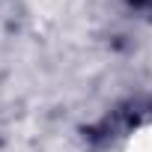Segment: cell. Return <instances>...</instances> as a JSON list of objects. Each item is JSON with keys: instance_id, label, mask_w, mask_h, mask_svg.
<instances>
[{"instance_id": "cell-1", "label": "cell", "mask_w": 152, "mask_h": 152, "mask_svg": "<svg viewBox=\"0 0 152 152\" xmlns=\"http://www.w3.org/2000/svg\"><path fill=\"white\" fill-rule=\"evenodd\" d=\"M143 104L140 102H131V104H122V107H116L113 113H107L96 128H90V140L93 143H99V140H110V137H116V134H125L128 128H134L137 122H140V116H143Z\"/></svg>"}, {"instance_id": "cell-2", "label": "cell", "mask_w": 152, "mask_h": 152, "mask_svg": "<svg viewBox=\"0 0 152 152\" xmlns=\"http://www.w3.org/2000/svg\"><path fill=\"white\" fill-rule=\"evenodd\" d=\"M128 6H134L137 12H149L152 15V0H128Z\"/></svg>"}]
</instances>
